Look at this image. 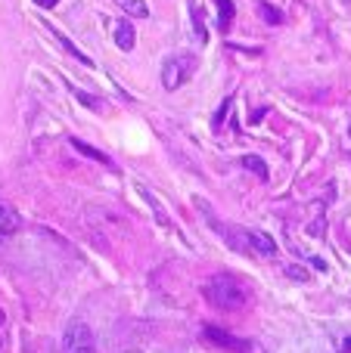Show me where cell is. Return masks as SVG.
I'll return each mask as SVG.
<instances>
[{"mask_svg":"<svg viewBox=\"0 0 351 353\" xmlns=\"http://www.w3.org/2000/svg\"><path fill=\"white\" fill-rule=\"evenodd\" d=\"M342 350H345V353H351V338H345V344H342Z\"/></svg>","mask_w":351,"mask_h":353,"instance_id":"17","label":"cell"},{"mask_svg":"<svg viewBox=\"0 0 351 353\" xmlns=\"http://www.w3.org/2000/svg\"><path fill=\"white\" fill-rule=\"evenodd\" d=\"M249 251H255V254H261V257H274L277 254V242H274L271 236H265V232L252 230L249 232Z\"/></svg>","mask_w":351,"mask_h":353,"instance_id":"5","label":"cell"},{"mask_svg":"<svg viewBox=\"0 0 351 353\" xmlns=\"http://www.w3.org/2000/svg\"><path fill=\"white\" fill-rule=\"evenodd\" d=\"M202 294L211 307H218V310H243L249 301V292L243 288V282L234 279V276H227V273L211 276V279L202 285Z\"/></svg>","mask_w":351,"mask_h":353,"instance_id":"1","label":"cell"},{"mask_svg":"<svg viewBox=\"0 0 351 353\" xmlns=\"http://www.w3.org/2000/svg\"><path fill=\"white\" fill-rule=\"evenodd\" d=\"M193 68H196L193 56H174V59H168L162 65V84H165V90H178L180 84H187Z\"/></svg>","mask_w":351,"mask_h":353,"instance_id":"3","label":"cell"},{"mask_svg":"<svg viewBox=\"0 0 351 353\" xmlns=\"http://www.w3.org/2000/svg\"><path fill=\"white\" fill-rule=\"evenodd\" d=\"M35 3H37V6H56L59 0H35Z\"/></svg>","mask_w":351,"mask_h":353,"instance_id":"16","label":"cell"},{"mask_svg":"<svg viewBox=\"0 0 351 353\" xmlns=\"http://www.w3.org/2000/svg\"><path fill=\"white\" fill-rule=\"evenodd\" d=\"M124 353H140V350H124Z\"/></svg>","mask_w":351,"mask_h":353,"instance_id":"19","label":"cell"},{"mask_svg":"<svg viewBox=\"0 0 351 353\" xmlns=\"http://www.w3.org/2000/svg\"><path fill=\"white\" fill-rule=\"evenodd\" d=\"M19 226H22V220H19L16 208L0 205V236H10V232H16Z\"/></svg>","mask_w":351,"mask_h":353,"instance_id":"7","label":"cell"},{"mask_svg":"<svg viewBox=\"0 0 351 353\" xmlns=\"http://www.w3.org/2000/svg\"><path fill=\"white\" fill-rule=\"evenodd\" d=\"M50 34H53V37H56V41H59V43H62V50H66V53H68V56H75V59H78V62H84V65H93V62H91V59H87V56H84V53H81V50H78V47H75V43H72V41H68V37H66V34H62V31L50 28Z\"/></svg>","mask_w":351,"mask_h":353,"instance_id":"10","label":"cell"},{"mask_svg":"<svg viewBox=\"0 0 351 353\" xmlns=\"http://www.w3.org/2000/svg\"><path fill=\"white\" fill-rule=\"evenodd\" d=\"M3 319H6V316H3V310H0V325H3Z\"/></svg>","mask_w":351,"mask_h":353,"instance_id":"18","label":"cell"},{"mask_svg":"<svg viewBox=\"0 0 351 353\" xmlns=\"http://www.w3.org/2000/svg\"><path fill=\"white\" fill-rule=\"evenodd\" d=\"M72 146H75V152H81V155H87V159L99 161V165L112 168V159H109V155H106V152H99V149H93V146H87L84 140H72Z\"/></svg>","mask_w":351,"mask_h":353,"instance_id":"8","label":"cell"},{"mask_svg":"<svg viewBox=\"0 0 351 353\" xmlns=\"http://www.w3.org/2000/svg\"><path fill=\"white\" fill-rule=\"evenodd\" d=\"M243 168H249V171L255 176H261V180H267V165L258 159V155H246V159H243Z\"/></svg>","mask_w":351,"mask_h":353,"instance_id":"13","label":"cell"},{"mask_svg":"<svg viewBox=\"0 0 351 353\" xmlns=\"http://www.w3.org/2000/svg\"><path fill=\"white\" fill-rule=\"evenodd\" d=\"M134 41H137V34H134V25L128 22V19H122V22L115 25V47L118 50H134Z\"/></svg>","mask_w":351,"mask_h":353,"instance_id":"6","label":"cell"},{"mask_svg":"<svg viewBox=\"0 0 351 353\" xmlns=\"http://www.w3.org/2000/svg\"><path fill=\"white\" fill-rule=\"evenodd\" d=\"M258 16L265 19L267 25H280V22H283V12H280V10H274V6H271V3H265V0H261V3H258Z\"/></svg>","mask_w":351,"mask_h":353,"instance_id":"12","label":"cell"},{"mask_svg":"<svg viewBox=\"0 0 351 353\" xmlns=\"http://www.w3.org/2000/svg\"><path fill=\"white\" fill-rule=\"evenodd\" d=\"M286 276H290V279H298V282H308L311 279L305 267H286Z\"/></svg>","mask_w":351,"mask_h":353,"instance_id":"15","label":"cell"},{"mask_svg":"<svg viewBox=\"0 0 351 353\" xmlns=\"http://www.w3.org/2000/svg\"><path fill=\"white\" fill-rule=\"evenodd\" d=\"M62 353H97V338H93L91 325L81 319L68 323L66 335H62Z\"/></svg>","mask_w":351,"mask_h":353,"instance_id":"2","label":"cell"},{"mask_svg":"<svg viewBox=\"0 0 351 353\" xmlns=\"http://www.w3.org/2000/svg\"><path fill=\"white\" fill-rule=\"evenodd\" d=\"M118 6H122L128 16H137V19H143V16H149V6L143 3V0H115Z\"/></svg>","mask_w":351,"mask_h":353,"instance_id":"11","label":"cell"},{"mask_svg":"<svg viewBox=\"0 0 351 353\" xmlns=\"http://www.w3.org/2000/svg\"><path fill=\"white\" fill-rule=\"evenodd\" d=\"M190 10H193V28H196V34H199V41H209V34H205V25H202V12H199L196 10V6H190Z\"/></svg>","mask_w":351,"mask_h":353,"instance_id":"14","label":"cell"},{"mask_svg":"<svg viewBox=\"0 0 351 353\" xmlns=\"http://www.w3.org/2000/svg\"><path fill=\"white\" fill-rule=\"evenodd\" d=\"M205 338H209L211 344H218V347L234 350V353H267L258 341L236 338V335H230V332H224V329H215V325H205Z\"/></svg>","mask_w":351,"mask_h":353,"instance_id":"4","label":"cell"},{"mask_svg":"<svg viewBox=\"0 0 351 353\" xmlns=\"http://www.w3.org/2000/svg\"><path fill=\"white\" fill-rule=\"evenodd\" d=\"M218 3V25H221V31H230V25H234V0H215Z\"/></svg>","mask_w":351,"mask_h":353,"instance_id":"9","label":"cell"},{"mask_svg":"<svg viewBox=\"0 0 351 353\" xmlns=\"http://www.w3.org/2000/svg\"><path fill=\"white\" fill-rule=\"evenodd\" d=\"M0 239H3V236H0Z\"/></svg>","mask_w":351,"mask_h":353,"instance_id":"20","label":"cell"}]
</instances>
